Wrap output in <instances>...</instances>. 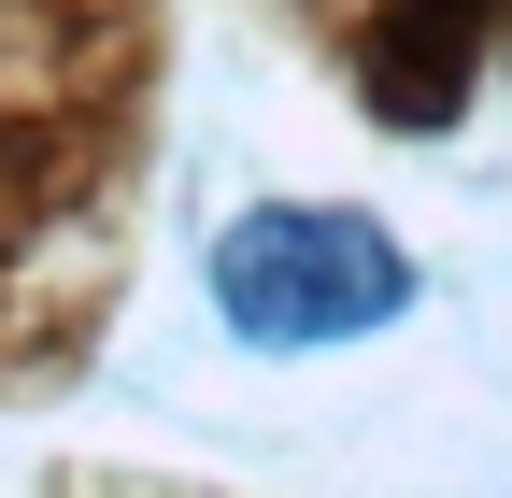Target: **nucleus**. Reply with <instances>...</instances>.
<instances>
[{"instance_id": "1", "label": "nucleus", "mask_w": 512, "mask_h": 498, "mask_svg": "<svg viewBox=\"0 0 512 498\" xmlns=\"http://www.w3.org/2000/svg\"><path fill=\"white\" fill-rule=\"evenodd\" d=\"M200 285H214V314L242 342H271V356H328V342H370V328L413 314L399 228H384V214H342V200H242L214 228Z\"/></svg>"}]
</instances>
